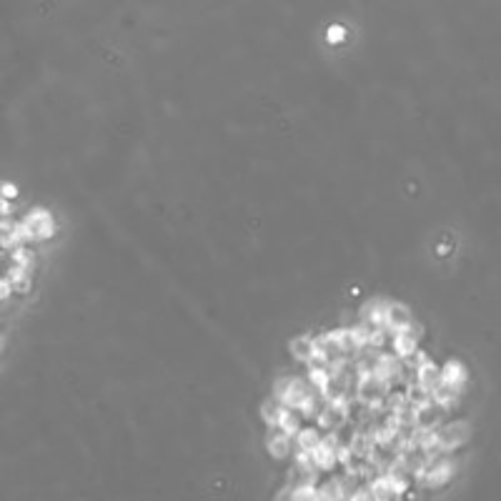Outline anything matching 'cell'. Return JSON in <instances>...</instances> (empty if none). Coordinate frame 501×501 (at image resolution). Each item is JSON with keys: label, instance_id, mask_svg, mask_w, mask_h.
<instances>
[{"label": "cell", "instance_id": "obj_1", "mask_svg": "<svg viewBox=\"0 0 501 501\" xmlns=\"http://www.w3.org/2000/svg\"><path fill=\"white\" fill-rule=\"evenodd\" d=\"M389 391V386L381 379H376L374 374H363L356 379V401L361 406H366V409H381L383 399H386Z\"/></svg>", "mask_w": 501, "mask_h": 501}, {"label": "cell", "instance_id": "obj_2", "mask_svg": "<svg viewBox=\"0 0 501 501\" xmlns=\"http://www.w3.org/2000/svg\"><path fill=\"white\" fill-rule=\"evenodd\" d=\"M468 436H471V423L451 421L436 429V448H439V454H448V451L464 446L468 441Z\"/></svg>", "mask_w": 501, "mask_h": 501}, {"label": "cell", "instance_id": "obj_3", "mask_svg": "<svg viewBox=\"0 0 501 501\" xmlns=\"http://www.w3.org/2000/svg\"><path fill=\"white\" fill-rule=\"evenodd\" d=\"M20 224L26 226L30 241H48V238L55 233V218H53V213L46 211V208H33V211H28L26 218H23Z\"/></svg>", "mask_w": 501, "mask_h": 501}, {"label": "cell", "instance_id": "obj_4", "mask_svg": "<svg viewBox=\"0 0 501 501\" xmlns=\"http://www.w3.org/2000/svg\"><path fill=\"white\" fill-rule=\"evenodd\" d=\"M311 386H309V381L306 379H301V376H289V381H286V386H284V391L278 396H273L284 409H289V411H298L301 406H304V401L311 396Z\"/></svg>", "mask_w": 501, "mask_h": 501}, {"label": "cell", "instance_id": "obj_5", "mask_svg": "<svg viewBox=\"0 0 501 501\" xmlns=\"http://www.w3.org/2000/svg\"><path fill=\"white\" fill-rule=\"evenodd\" d=\"M411 323H414V313H411L409 306L399 304V301H389L386 304V311H383V321H381V329L386 334H399V331L409 329Z\"/></svg>", "mask_w": 501, "mask_h": 501}, {"label": "cell", "instance_id": "obj_6", "mask_svg": "<svg viewBox=\"0 0 501 501\" xmlns=\"http://www.w3.org/2000/svg\"><path fill=\"white\" fill-rule=\"evenodd\" d=\"M349 401H336V403H329L323 414L316 419V426L318 431H329V434H336L341 426L349 423Z\"/></svg>", "mask_w": 501, "mask_h": 501}, {"label": "cell", "instance_id": "obj_7", "mask_svg": "<svg viewBox=\"0 0 501 501\" xmlns=\"http://www.w3.org/2000/svg\"><path fill=\"white\" fill-rule=\"evenodd\" d=\"M423 336V329L419 326V323H411L409 329L399 331V334H394V356L396 358H409L414 351H419V341H421Z\"/></svg>", "mask_w": 501, "mask_h": 501}, {"label": "cell", "instance_id": "obj_8", "mask_svg": "<svg viewBox=\"0 0 501 501\" xmlns=\"http://www.w3.org/2000/svg\"><path fill=\"white\" fill-rule=\"evenodd\" d=\"M371 374H374L376 379H381V381L391 389L394 383H399L403 379V363H401V358H396L394 354H381V356L376 358Z\"/></svg>", "mask_w": 501, "mask_h": 501}, {"label": "cell", "instance_id": "obj_9", "mask_svg": "<svg viewBox=\"0 0 501 501\" xmlns=\"http://www.w3.org/2000/svg\"><path fill=\"white\" fill-rule=\"evenodd\" d=\"M444 414H446V411H444L441 406H436L434 401L423 403V406H419L414 414V429H419V431L439 429L444 421Z\"/></svg>", "mask_w": 501, "mask_h": 501}, {"label": "cell", "instance_id": "obj_10", "mask_svg": "<svg viewBox=\"0 0 501 501\" xmlns=\"http://www.w3.org/2000/svg\"><path fill=\"white\" fill-rule=\"evenodd\" d=\"M466 381H468V371L462 361H446L441 366V383H446V386H451L454 391L462 394Z\"/></svg>", "mask_w": 501, "mask_h": 501}, {"label": "cell", "instance_id": "obj_11", "mask_svg": "<svg viewBox=\"0 0 501 501\" xmlns=\"http://www.w3.org/2000/svg\"><path fill=\"white\" fill-rule=\"evenodd\" d=\"M291 444H293V439L286 436L281 429H268V434H266V448L273 459H286L291 454Z\"/></svg>", "mask_w": 501, "mask_h": 501}, {"label": "cell", "instance_id": "obj_12", "mask_svg": "<svg viewBox=\"0 0 501 501\" xmlns=\"http://www.w3.org/2000/svg\"><path fill=\"white\" fill-rule=\"evenodd\" d=\"M416 386H419V389H423L426 391V394L431 396V391L436 389V386H439V383H441V366H436V363H423L421 369L416 371Z\"/></svg>", "mask_w": 501, "mask_h": 501}, {"label": "cell", "instance_id": "obj_13", "mask_svg": "<svg viewBox=\"0 0 501 501\" xmlns=\"http://www.w3.org/2000/svg\"><path fill=\"white\" fill-rule=\"evenodd\" d=\"M289 351L291 356L296 358V361L306 363L313 354H316V343H313V336H309V334H301V336H293L289 341Z\"/></svg>", "mask_w": 501, "mask_h": 501}, {"label": "cell", "instance_id": "obj_14", "mask_svg": "<svg viewBox=\"0 0 501 501\" xmlns=\"http://www.w3.org/2000/svg\"><path fill=\"white\" fill-rule=\"evenodd\" d=\"M321 439H323V434L318 431V426H304V429L293 436L298 454H313L316 446L321 444Z\"/></svg>", "mask_w": 501, "mask_h": 501}, {"label": "cell", "instance_id": "obj_15", "mask_svg": "<svg viewBox=\"0 0 501 501\" xmlns=\"http://www.w3.org/2000/svg\"><path fill=\"white\" fill-rule=\"evenodd\" d=\"M386 304H389V301H383V298H371V301H366V304L361 306V321L374 326V329H381Z\"/></svg>", "mask_w": 501, "mask_h": 501}, {"label": "cell", "instance_id": "obj_16", "mask_svg": "<svg viewBox=\"0 0 501 501\" xmlns=\"http://www.w3.org/2000/svg\"><path fill=\"white\" fill-rule=\"evenodd\" d=\"M329 406V401L323 399V394H318V391H311V396L304 401V406L298 409V414L304 416V419H313L316 421L318 416L323 414V409Z\"/></svg>", "mask_w": 501, "mask_h": 501}, {"label": "cell", "instance_id": "obj_17", "mask_svg": "<svg viewBox=\"0 0 501 501\" xmlns=\"http://www.w3.org/2000/svg\"><path fill=\"white\" fill-rule=\"evenodd\" d=\"M459 391H454L451 386H446V383H439L434 391H431V401L436 403V406H441L444 411H448L451 406H456L459 403Z\"/></svg>", "mask_w": 501, "mask_h": 501}, {"label": "cell", "instance_id": "obj_18", "mask_svg": "<svg viewBox=\"0 0 501 501\" xmlns=\"http://www.w3.org/2000/svg\"><path fill=\"white\" fill-rule=\"evenodd\" d=\"M278 429L284 431L286 436H291V439H293L298 431L304 429V416L298 414V411L284 409V414H281V421H278Z\"/></svg>", "mask_w": 501, "mask_h": 501}, {"label": "cell", "instance_id": "obj_19", "mask_svg": "<svg viewBox=\"0 0 501 501\" xmlns=\"http://www.w3.org/2000/svg\"><path fill=\"white\" fill-rule=\"evenodd\" d=\"M281 414H284V406L271 396L268 401H264V406H261V419L266 421V426L268 429H278V421H281Z\"/></svg>", "mask_w": 501, "mask_h": 501}, {"label": "cell", "instance_id": "obj_20", "mask_svg": "<svg viewBox=\"0 0 501 501\" xmlns=\"http://www.w3.org/2000/svg\"><path fill=\"white\" fill-rule=\"evenodd\" d=\"M10 261H13V266H18V268L30 271V266H33L35 261V253L28 248V246H18V248L10 250Z\"/></svg>", "mask_w": 501, "mask_h": 501}, {"label": "cell", "instance_id": "obj_21", "mask_svg": "<svg viewBox=\"0 0 501 501\" xmlns=\"http://www.w3.org/2000/svg\"><path fill=\"white\" fill-rule=\"evenodd\" d=\"M0 248H18L15 246V224L10 218H3L0 221Z\"/></svg>", "mask_w": 501, "mask_h": 501}, {"label": "cell", "instance_id": "obj_22", "mask_svg": "<svg viewBox=\"0 0 501 501\" xmlns=\"http://www.w3.org/2000/svg\"><path fill=\"white\" fill-rule=\"evenodd\" d=\"M403 399H406V403H411L414 409H419V406H423V403L431 401V396L426 394L423 389H419L416 383H409V386H406V391H403Z\"/></svg>", "mask_w": 501, "mask_h": 501}, {"label": "cell", "instance_id": "obj_23", "mask_svg": "<svg viewBox=\"0 0 501 501\" xmlns=\"http://www.w3.org/2000/svg\"><path fill=\"white\" fill-rule=\"evenodd\" d=\"M291 489H293L291 501H316V486L313 484H298V486Z\"/></svg>", "mask_w": 501, "mask_h": 501}, {"label": "cell", "instance_id": "obj_24", "mask_svg": "<svg viewBox=\"0 0 501 501\" xmlns=\"http://www.w3.org/2000/svg\"><path fill=\"white\" fill-rule=\"evenodd\" d=\"M0 198H6V201L18 198V185L15 183H0Z\"/></svg>", "mask_w": 501, "mask_h": 501}, {"label": "cell", "instance_id": "obj_25", "mask_svg": "<svg viewBox=\"0 0 501 501\" xmlns=\"http://www.w3.org/2000/svg\"><path fill=\"white\" fill-rule=\"evenodd\" d=\"M349 501H374L369 494V489H358V491H354V494L349 496Z\"/></svg>", "mask_w": 501, "mask_h": 501}, {"label": "cell", "instance_id": "obj_26", "mask_svg": "<svg viewBox=\"0 0 501 501\" xmlns=\"http://www.w3.org/2000/svg\"><path fill=\"white\" fill-rule=\"evenodd\" d=\"M10 213H13V203L0 198V218H10Z\"/></svg>", "mask_w": 501, "mask_h": 501}, {"label": "cell", "instance_id": "obj_27", "mask_svg": "<svg viewBox=\"0 0 501 501\" xmlns=\"http://www.w3.org/2000/svg\"><path fill=\"white\" fill-rule=\"evenodd\" d=\"M343 38V28H331L329 30V40H341Z\"/></svg>", "mask_w": 501, "mask_h": 501}, {"label": "cell", "instance_id": "obj_28", "mask_svg": "<svg viewBox=\"0 0 501 501\" xmlns=\"http://www.w3.org/2000/svg\"><path fill=\"white\" fill-rule=\"evenodd\" d=\"M3 349H6V338L0 336V354H3Z\"/></svg>", "mask_w": 501, "mask_h": 501}]
</instances>
